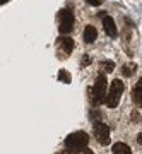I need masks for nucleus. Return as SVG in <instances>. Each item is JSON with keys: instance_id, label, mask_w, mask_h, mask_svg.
Returning <instances> with one entry per match:
<instances>
[{"instance_id": "nucleus-16", "label": "nucleus", "mask_w": 142, "mask_h": 154, "mask_svg": "<svg viewBox=\"0 0 142 154\" xmlns=\"http://www.w3.org/2000/svg\"><path fill=\"white\" fill-rule=\"evenodd\" d=\"M137 142L142 146V134H139V135H137Z\"/></svg>"}, {"instance_id": "nucleus-6", "label": "nucleus", "mask_w": 142, "mask_h": 154, "mask_svg": "<svg viewBox=\"0 0 142 154\" xmlns=\"http://www.w3.org/2000/svg\"><path fill=\"white\" fill-rule=\"evenodd\" d=\"M94 130V137H96V140H98L99 144H103V146H106V144H110V128L106 123H103V122H96L93 127Z\"/></svg>"}, {"instance_id": "nucleus-19", "label": "nucleus", "mask_w": 142, "mask_h": 154, "mask_svg": "<svg viewBox=\"0 0 142 154\" xmlns=\"http://www.w3.org/2000/svg\"><path fill=\"white\" fill-rule=\"evenodd\" d=\"M88 63H89V57L86 55V57H84V65H88Z\"/></svg>"}, {"instance_id": "nucleus-15", "label": "nucleus", "mask_w": 142, "mask_h": 154, "mask_svg": "<svg viewBox=\"0 0 142 154\" xmlns=\"http://www.w3.org/2000/svg\"><path fill=\"white\" fill-rule=\"evenodd\" d=\"M132 120H134V122L139 120V113H137V111H134V113H132Z\"/></svg>"}, {"instance_id": "nucleus-8", "label": "nucleus", "mask_w": 142, "mask_h": 154, "mask_svg": "<svg viewBox=\"0 0 142 154\" xmlns=\"http://www.w3.org/2000/svg\"><path fill=\"white\" fill-rule=\"evenodd\" d=\"M132 101H134L137 106L142 105V77L137 81L134 89H132Z\"/></svg>"}, {"instance_id": "nucleus-11", "label": "nucleus", "mask_w": 142, "mask_h": 154, "mask_svg": "<svg viewBox=\"0 0 142 154\" xmlns=\"http://www.w3.org/2000/svg\"><path fill=\"white\" fill-rule=\"evenodd\" d=\"M135 69L137 67L134 65V63H127V65H123V69H122V74L125 77H132V74L135 72Z\"/></svg>"}, {"instance_id": "nucleus-18", "label": "nucleus", "mask_w": 142, "mask_h": 154, "mask_svg": "<svg viewBox=\"0 0 142 154\" xmlns=\"http://www.w3.org/2000/svg\"><path fill=\"white\" fill-rule=\"evenodd\" d=\"M58 154H74V152H72V151H69V149H67V151H62V152H58Z\"/></svg>"}, {"instance_id": "nucleus-10", "label": "nucleus", "mask_w": 142, "mask_h": 154, "mask_svg": "<svg viewBox=\"0 0 142 154\" xmlns=\"http://www.w3.org/2000/svg\"><path fill=\"white\" fill-rule=\"evenodd\" d=\"M113 154H132V151H130V147L127 146L125 142H116V144H113Z\"/></svg>"}, {"instance_id": "nucleus-3", "label": "nucleus", "mask_w": 142, "mask_h": 154, "mask_svg": "<svg viewBox=\"0 0 142 154\" xmlns=\"http://www.w3.org/2000/svg\"><path fill=\"white\" fill-rule=\"evenodd\" d=\"M106 88H108V82H106V77L104 74H99L94 86L91 88V101L94 105H99V103H104V98H106Z\"/></svg>"}, {"instance_id": "nucleus-2", "label": "nucleus", "mask_w": 142, "mask_h": 154, "mask_svg": "<svg viewBox=\"0 0 142 154\" xmlns=\"http://www.w3.org/2000/svg\"><path fill=\"white\" fill-rule=\"evenodd\" d=\"M122 94H123V82H122L120 79L111 81L108 94H106V98H104V105L108 106V108H116L118 103H120Z\"/></svg>"}, {"instance_id": "nucleus-1", "label": "nucleus", "mask_w": 142, "mask_h": 154, "mask_svg": "<svg viewBox=\"0 0 142 154\" xmlns=\"http://www.w3.org/2000/svg\"><path fill=\"white\" fill-rule=\"evenodd\" d=\"M89 144V137L86 132H74L65 139V147L72 152H81L88 147Z\"/></svg>"}, {"instance_id": "nucleus-14", "label": "nucleus", "mask_w": 142, "mask_h": 154, "mask_svg": "<svg viewBox=\"0 0 142 154\" xmlns=\"http://www.w3.org/2000/svg\"><path fill=\"white\" fill-rule=\"evenodd\" d=\"M86 2H88L89 5H94V7H99L101 5V4H103L104 0H86Z\"/></svg>"}, {"instance_id": "nucleus-17", "label": "nucleus", "mask_w": 142, "mask_h": 154, "mask_svg": "<svg viewBox=\"0 0 142 154\" xmlns=\"http://www.w3.org/2000/svg\"><path fill=\"white\" fill-rule=\"evenodd\" d=\"M82 154H94V152H93V151H89V149L86 147V149H84V151H82Z\"/></svg>"}, {"instance_id": "nucleus-5", "label": "nucleus", "mask_w": 142, "mask_h": 154, "mask_svg": "<svg viewBox=\"0 0 142 154\" xmlns=\"http://www.w3.org/2000/svg\"><path fill=\"white\" fill-rule=\"evenodd\" d=\"M72 50H74V39L69 38V36H60V38L57 39V53L60 58H65L72 53Z\"/></svg>"}, {"instance_id": "nucleus-9", "label": "nucleus", "mask_w": 142, "mask_h": 154, "mask_svg": "<svg viewBox=\"0 0 142 154\" xmlns=\"http://www.w3.org/2000/svg\"><path fill=\"white\" fill-rule=\"evenodd\" d=\"M96 36H98L96 28H94V26H86V29H84V41H86V43H94Z\"/></svg>"}, {"instance_id": "nucleus-4", "label": "nucleus", "mask_w": 142, "mask_h": 154, "mask_svg": "<svg viewBox=\"0 0 142 154\" xmlns=\"http://www.w3.org/2000/svg\"><path fill=\"white\" fill-rule=\"evenodd\" d=\"M57 19H58V31H60V34H69L74 29V14H72L70 9L60 11Z\"/></svg>"}, {"instance_id": "nucleus-13", "label": "nucleus", "mask_w": 142, "mask_h": 154, "mask_svg": "<svg viewBox=\"0 0 142 154\" xmlns=\"http://www.w3.org/2000/svg\"><path fill=\"white\" fill-rule=\"evenodd\" d=\"M101 67H103V70L104 72H113V69H115V63L110 60V62H103L101 63Z\"/></svg>"}, {"instance_id": "nucleus-12", "label": "nucleus", "mask_w": 142, "mask_h": 154, "mask_svg": "<svg viewBox=\"0 0 142 154\" xmlns=\"http://www.w3.org/2000/svg\"><path fill=\"white\" fill-rule=\"evenodd\" d=\"M58 79H60L62 82H65V84H69L72 81V75L70 74H69V72L67 70H63V69H62L60 72H58Z\"/></svg>"}, {"instance_id": "nucleus-7", "label": "nucleus", "mask_w": 142, "mask_h": 154, "mask_svg": "<svg viewBox=\"0 0 142 154\" xmlns=\"http://www.w3.org/2000/svg\"><path fill=\"white\" fill-rule=\"evenodd\" d=\"M103 28H104V33L108 34L110 38H116V36H118V29H116V26H115L113 17L103 16Z\"/></svg>"}]
</instances>
